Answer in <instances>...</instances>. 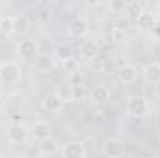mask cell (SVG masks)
Instances as JSON below:
<instances>
[{
  "label": "cell",
  "mask_w": 160,
  "mask_h": 158,
  "mask_svg": "<svg viewBox=\"0 0 160 158\" xmlns=\"http://www.w3.org/2000/svg\"><path fill=\"white\" fill-rule=\"evenodd\" d=\"M60 155H62V158H86L88 149L78 140H69L60 147Z\"/></svg>",
  "instance_id": "obj_6"
},
{
  "label": "cell",
  "mask_w": 160,
  "mask_h": 158,
  "mask_svg": "<svg viewBox=\"0 0 160 158\" xmlns=\"http://www.w3.org/2000/svg\"><path fill=\"white\" fill-rule=\"evenodd\" d=\"M155 95H157V99H160V82L155 86Z\"/></svg>",
  "instance_id": "obj_28"
},
{
  "label": "cell",
  "mask_w": 160,
  "mask_h": 158,
  "mask_svg": "<svg viewBox=\"0 0 160 158\" xmlns=\"http://www.w3.org/2000/svg\"><path fill=\"white\" fill-rule=\"evenodd\" d=\"M17 52H19V56L22 60H34V58L39 56V43H38V39L24 37V39L19 43Z\"/></svg>",
  "instance_id": "obj_7"
},
{
  "label": "cell",
  "mask_w": 160,
  "mask_h": 158,
  "mask_svg": "<svg viewBox=\"0 0 160 158\" xmlns=\"http://www.w3.org/2000/svg\"><path fill=\"white\" fill-rule=\"evenodd\" d=\"M101 151H102V155L106 158H125L127 145L121 141L119 138H106L102 141Z\"/></svg>",
  "instance_id": "obj_5"
},
{
  "label": "cell",
  "mask_w": 160,
  "mask_h": 158,
  "mask_svg": "<svg viewBox=\"0 0 160 158\" xmlns=\"http://www.w3.org/2000/svg\"><path fill=\"white\" fill-rule=\"evenodd\" d=\"M6 138L11 145H24L30 140V130L22 123H11L6 130Z\"/></svg>",
  "instance_id": "obj_3"
},
{
  "label": "cell",
  "mask_w": 160,
  "mask_h": 158,
  "mask_svg": "<svg viewBox=\"0 0 160 158\" xmlns=\"http://www.w3.org/2000/svg\"><path fill=\"white\" fill-rule=\"evenodd\" d=\"M30 138H34L36 141H45V140H48L50 138V134H52V125L48 123V121H43V119H39V121H36L30 128Z\"/></svg>",
  "instance_id": "obj_8"
},
{
  "label": "cell",
  "mask_w": 160,
  "mask_h": 158,
  "mask_svg": "<svg viewBox=\"0 0 160 158\" xmlns=\"http://www.w3.org/2000/svg\"><path fill=\"white\" fill-rule=\"evenodd\" d=\"M15 158H24V156H15Z\"/></svg>",
  "instance_id": "obj_30"
},
{
  "label": "cell",
  "mask_w": 160,
  "mask_h": 158,
  "mask_svg": "<svg viewBox=\"0 0 160 158\" xmlns=\"http://www.w3.org/2000/svg\"><path fill=\"white\" fill-rule=\"evenodd\" d=\"M127 0H110V4H108V7H110V11L114 13V15H118L121 17L123 13H125V9H127Z\"/></svg>",
  "instance_id": "obj_22"
},
{
  "label": "cell",
  "mask_w": 160,
  "mask_h": 158,
  "mask_svg": "<svg viewBox=\"0 0 160 158\" xmlns=\"http://www.w3.org/2000/svg\"><path fill=\"white\" fill-rule=\"evenodd\" d=\"M54 58H56V62H62V63L65 65V63L73 62V58H75V48H73L71 45H67V43L56 45V48H54Z\"/></svg>",
  "instance_id": "obj_14"
},
{
  "label": "cell",
  "mask_w": 160,
  "mask_h": 158,
  "mask_svg": "<svg viewBox=\"0 0 160 158\" xmlns=\"http://www.w3.org/2000/svg\"><path fill=\"white\" fill-rule=\"evenodd\" d=\"M0 158H6V156H2V155H0Z\"/></svg>",
  "instance_id": "obj_31"
},
{
  "label": "cell",
  "mask_w": 160,
  "mask_h": 158,
  "mask_svg": "<svg viewBox=\"0 0 160 158\" xmlns=\"http://www.w3.org/2000/svg\"><path fill=\"white\" fill-rule=\"evenodd\" d=\"M128 28H130V21H128L125 15H121V17H118V19H116V24H114V30H116V32L125 34Z\"/></svg>",
  "instance_id": "obj_24"
},
{
  "label": "cell",
  "mask_w": 160,
  "mask_h": 158,
  "mask_svg": "<svg viewBox=\"0 0 160 158\" xmlns=\"http://www.w3.org/2000/svg\"><path fill=\"white\" fill-rule=\"evenodd\" d=\"M110 87H106L104 84H95V86H91V89H89V101H91V104H95V106H102V104H106L108 101H110Z\"/></svg>",
  "instance_id": "obj_9"
},
{
  "label": "cell",
  "mask_w": 160,
  "mask_h": 158,
  "mask_svg": "<svg viewBox=\"0 0 160 158\" xmlns=\"http://www.w3.org/2000/svg\"><path fill=\"white\" fill-rule=\"evenodd\" d=\"M84 82H86V77L78 73V71H75V73H71L69 75V78H67V86H73V87H82L84 86Z\"/></svg>",
  "instance_id": "obj_23"
},
{
  "label": "cell",
  "mask_w": 160,
  "mask_h": 158,
  "mask_svg": "<svg viewBox=\"0 0 160 158\" xmlns=\"http://www.w3.org/2000/svg\"><path fill=\"white\" fill-rule=\"evenodd\" d=\"M116 75H118V80L123 86H130V84H134L138 80V69L132 63H123V65L118 67Z\"/></svg>",
  "instance_id": "obj_11"
},
{
  "label": "cell",
  "mask_w": 160,
  "mask_h": 158,
  "mask_svg": "<svg viewBox=\"0 0 160 158\" xmlns=\"http://www.w3.org/2000/svg\"><path fill=\"white\" fill-rule=\"evenodd\" d=\"M149 34H151V37H153L155 41H158V39H160V21L157 22V24H155V28H153Z\"/></svg>",
  "instance_id": "obj_25"
},
{
  "label": "cell",
  "mask_w": 160,
  "mask_h": 158,
  "mask_svg": "<svg viewBox=\"0 0 160 158\" xmlns=\"http://www.w3.org/2000/svg\"><path fill=\"white\" fill-rule=\"evenodd\" d=\"M99 54V47L91 41H84L78 47V56L82 60H95Z\"/></svg>",
  "instance_id": "obj_17"
},
{
  "label": "cell",
  "mask_w": 160,
  "mask_h": 158,
  "mask_svg": "<svg viewBox=\"0 0 160 158\" xmlns=\"http://www.w3.org/2000/svg\"><path fill=\"white\" fill-rule=\"evenodd\" d=\"M22 77V69L19 62H2L0 63V84L15 86Z\"/></svg>",
  "instance_id": "obj_1"
},
{
  "label": "cell",
  "mask_w": 160,
  "mask_h": 158,
  "mask_svg": "<svg viewBox=\"0 0 160 158\" xmlns=\"http://www.w3.org/2000/svg\"><path fill=\"white\" fill-rule=\"evenodd\" d=\"M0 19H2V13H0Z\"/></svg>",
  "instance_id": "obj_32"
},
{
  "label": "cell",
  "mask_w": 160,
  "mask_h": 158,
  "mask_svg": "<svg viewBox=\"0 0 160 158\" xmlns=\"http://www.w3.org/2000/svg\"><path fill=\"white\" fill-rule=\"evenodd\" d=\"M0 32L6 36L15 34V17L13 15H2L0 19Z\"/></svg>",
  "instance_id": "obj_20"
},
{
  "label": "cell",
  "mask_w": 160,
  "mask_h": 158,
  "mask_svg": "<svg viewBox=\"0 0 160 158\" xmlns=\"http://www.w3.org/2000/svg\"><path fill=\"white\" fill-rule=\"evenodd\" d=\"M28 30H30V21H28V17H26V15H17V17H15V34L24 36V34H28Z\"/></svg>",
  "instance_id": "obj_21"
},
{
  "label": "cell",
  "mask_w": 160,
  "mask_h": 158,
  "mask_svg": "<svg viewBox=\"0 0 160 158\" xmlns=\"http://www.w3.org/2000/svg\"><path fill=\"white\" fill-rule=\"evenodd\" d=\"M112 65H114V62L104 60V63H102V73H104V75H108V71H112Z\"/></svg>",
  "instance_id": "obj_26"
},
{
  "label": "cell",
  "mask_w": 160,
  "mask_h": 158,
  "mask_svg": "<svg viewBox=\"0 0 160 158\" xmlns=\"http://www.w3.org/2000/svg\"><path fill=\"white\" fill-rule=\"evenodd\" d=\"M143 11H145V9H143V6H142L140 2H128V4H127V9H125V13H123V15H125L128 21H130V19H134V21H136Z\"/></svg>",
  "instance_id": "obj_19"
},
{
  "label": "cell",
  "mask_w": 160,
  "mask_h": 158,
  "mask_svg": "<svg viewBox=\"0 0 160 158\" xmlns=\"http://www.w3.org/2000/svg\"><path fill=\"white\" fill-rule=\"evenodd\" d=\"M149 114V101L142 95H132L127 99V116L134 119H142Z\"/></svg>",
  "instance_id": "obj_2"
},
{
  "label": "cell",
  "mask_w": 160,
  "mask_h": 158,
  "mask_svg": "<svg viewBox=\"0 0 160 158\" xmlns=\"http://www.w3.org/2000/svg\"><path fill=\"white\" fill-rule=\"evenodd\" d=\"M39 153H41V156H54L56 153H60V145H58L56 140L48 138V140H45V141L39 143Z\"/></svg>",
  "instance_id": "obj_18"
},
{
  "label": "cell",
  "mask_w": 160,
  "mask_h": 158,
  "mask_svg": "<svg viewBox=\"0 0 160 158\" xmlns=\"http://www.w3.org/2000/svg\"><path fill=\"white\" fill-rule=\"evenodd\" d=\"M89 32V21L88 17L84 15H77L69 21L67 24V36L69 37H75V39H80V37H86Z\"/></svg>",
  "instance_id": "obj_4"
},
{
  "label": "cell",
  "mask_w": 160,
  "mask_h": 158,
  "mask_svg": "<svg viewBox=\"0 0 160 158\" xmlns=\"http://www.w3.org/2000/svg\"><path fill=\"white\" fill-rule=\"evenodd\" d=\"M142 77L145 84H151V86H157L160 82V63L158 62H151L143 67L142 71Z\"/></svg>",
  "instance_id": "obj_12"
},
{
  "label": "cell",
  "mask_w": 160,
  "mask_h": 158,
  "mask_svg": "<svg viewBox=\"0 0 160 158\" xmlns=\"http://www.w3.org/2000/svg\"><path fill=\"white\" fill-rule=\"evenodd\" d=\"M56 93L60 95V99L63 101V104H69V102H75V101L82 99V87H73V86H65V87L58 89Z\"/></svg>",
  "instance_id": "obj_16"
},
{
  "label": "cell",
  "mask_w": 160,
  "mask_h": 158,
  "mask_svg": "<svg viewBox=\"0 0 160 158\" xmlns=\"http://www.w3.org/2000/svg\"><path fill=\"white\" fill-rule=\"evenodd\" d=\"M54 67H56V58H54V54H52V56H50V54H39V56L36 58V62H34V69H36L38 73H50Z\"/></svg>",
  "instance_id": "obj_13"
},
{
  "label": "cell",
  "mask_w": 160,
  "mask_h": 158,
  "mask_svg": "<svg viewBox=\"0 0 160 158\" xmlns=\"http://www.w3.org/2000/svg\"><path fill=\"white\" fill-rule=\"evenodd\" d=\"M101 4H102L101 0H88V6H91V7H93V6H95V7H99Z\"/></svg>",
  "instance_id": "obj_27"
},
{
  "label": "cell",
  "mask_w": 160,
  "mask_h": 158,
  "mask_svg": "<svg viewBox=\"0 0 160 158\" xmlns=\"http://www.w3.org/2000/svg\"><path fill=\"white\" fill-rule=\"evenodd\" d=\"M155 11H157V17L160 19V2H157V6H155Z\"/></svg>",
  "instance_id": "obj_29"
},
{
  "label": "cell",
  "mask_w": 160,
  "mask_h": 158,
  "mask_svg": "<svg viewBox=\"0 0 160 158\" xmlns=\"http://www.w3.org/2000/svg\"><path fill=\"white\" fill-rule=\"evenodd\" d=\"M157 22H158V19H157V15L151 13V11H143V13L136 19V26H138V30H142V32H151Z\"/></svg>",
  "instance_id": "obj_15"
},
{
  "label": "cell",
  "mask_w": 160,
  "mask_h": 158,
  "mask_svg": "<svg viewBox=\"0 0 160 158\" xmlns=\"http://www.w3.org/2000/svg\"><path fill=\"white\" fill-rule=\"evenodd\" d=\"M63 101L60 99V95L54 91V93H48V95H45L43 97V101H41V108L45 110V112H48V114H62L63 112Z\"/></svg>",
  "instance_id": "obj_10"
}]
</instances>
